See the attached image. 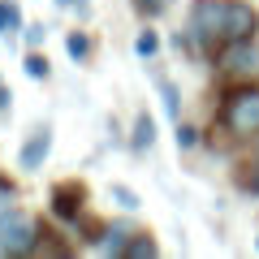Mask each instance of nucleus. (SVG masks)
<instances>
[{"instance_id":"nucleus-22","label":"nucleus","mask_w":259,"mask_h":259,"mask_svg":"<svg viewBox=\"0 0 259 259\" xmlns=\"http://www.w3.org/2000/svg\"><path fill=\"white\" fill-rule=\"evenodd\" d=\"M255 246H259V238H255Z\"/></svg>"},{"instance_id":"nucleus-20","label":"nucleus","mask_w":259,"mask_h":259,"mask_svg":"<svg viewBox=\"0 0 259 259\" xmlns=\"http://www.w3.org/2000/svg\"><path fill=\"white\" fill-rule=\"evenodd\" d=\"M250 194H259V139H255V160H250V182H246Z\"/></svg>"},{"instance_id":"nucleus-9","label":"nucleus","mask_w":259,"mask_h":259,"mask_svg":"<svg viewBox=\"0 0 259 259\" xmlns=\"http://www.w3.org/2000/svg\"><path fill=\"white\" fill-rule=\"evenodd\" d=\"M156 87H160V104H164L168 121L177 125V121H182V91H177V82H173V78H160Z\"/></svg>"},{"instance_id":"nucleus-19","label":"nucleus","mask_w":259,"mask_h":259,"mask_svg":"<svg viewBox=\"0 0 259 259\" xmlns=\"http://www.w3.org/2000/svg\"><path fill=\"white\" fill-rule=\"evenodd\" d=\"M52 5H61V9H74L82 22H91V13H95V5H91V0H52Z\"/></svg>"},{"instance_id":"nucleus-4","label":"nucleus","mask_w":259,"mask_h":259,"mask_svg":"<svg viewBox=\"0 0 259 259\" xmlns=\"http://www.w3.org/2000/svg\"><path fill=\"white\" fill-rule=\"evenodd\" d=\"M87 199H91V194H87V186L78 182V177H65V182H56L52 190H48V207H52V216L61 225H74L78 216L87 212Z\"/></svg>"},{"instance_id":"nucleus-8","label":"nucleus","mask_w":259,"mask_h":259,"mask_svg":"<svg viewBox=\"0 0 259 259\" xmlns=\"http://www.w3.org/2000/svg\"><path fill=\"white\" fill-rule=\"evenodd\" d=\"M156 147V117H151L147 108L139 112V117H134V125H130V151H151Z\"/></svg>"},{"instance_id":"nucleus-17","label":"nucleus","mask_w":259,"mask_h":259,"mask_svg":"<svg viewBox=\"0 0 259 259\" xmlns=\"http://www.w3.org/2000/svg\"><path fill=\"white\" fill-rule=\"evenodd\" d=\"M130 5H134V13H139V18H160V13L168 9V5H173V0H130Z\"/></svg>"},{"instance_id":"nucleus-5","label":"nucleus","mask_w":259,"mask_h":259,"mask_svg":"<svg viewBox=\"0 0 259 259\" xmlns=\"http://www.w3.org/2000/svg\"><path fill=\"white\" fill-rule=\"evenodd\" d=\"M52 143H56V130L48 125V121H39V125L26 134L22 151H18V168L22 173H39V168L48 164V156H52Z\"/></svg>"},{"instance_id":"nucleus-10","label":"nucleus","mask_w":259,"mask_h":259,"mask_svg":"<svg viewBox=\"0 0 259 259\" xmlns=\"http://www.w3.org/2000/svg\"><path fill=\"white\" fill-rule=\"evenodd\" d=\"M22 69H26V78H35V82H48V78H52V65H48V56L39 52V48H26Z\"/></svg>"},{"instance_id":"nucleus-3","label":"nucleus","mask_w":259,"mask_h":259,"mask_svg":"<svg viewBox=\"0 0 259 259\" xmlns=\"http://www.w3.org/2000/svg\"><path fill=\"white\" fill-rule=\"evenodd\" d=\"M216 69L229 82H255L259 78V39H229L216 48Z\"/></svg>"},{"instance_id":"nucleus-11","label":"nucleus","mask_w":259,"mask_h":259,"mask_svg":"<svg viewBox=\"0 0 259 259\" xmlns=\"http://www.w3.org/2000/svg\"><path fill=\"white\" fill-rule=\"evenodd\" d=\"M134 56H139V61H156V56H160V30H147V26H143L139 30V35H134Z\"/></svg>"},{"instance_id":"nucleus-12","label":"nucleus","mask_w":259,"mask_h":259,"mask_svg":"<svg viewBox=\"0 0 259 259\" xmlns=\"http://www.w3.org/2000/svg\"><path fill=\"white\" fill-rule=\"evenodd\" d=\"M160 255V246H156V238H151V233H134V238H130V246H125V255L121 259H156Z\"/></svg>"},{"instance_id":"nucleus-7","label":"nucleus","mask_w":259,"mask_h":259,"mask_svg":"<svg viewBox=\"0 0 259 259\" xmlns=\"http://www.w3.org/2000/svg\"><path fill=\"white\" fill-rule=\"evenodd\" d=\"M134 233H139V229H134L130 221H112V225H104V229H100V238H95L91 246L100 250V255H117V259H121Z\"/></svg>"},{"instance_id":"nucleus-14","label":"nucleus","mask_w":259,"mask_h":259,"mask_svg":"<svg viewBox=\"0 0 259 259\" xmlns=\"http://www.w3.org/2000/svg\"><path fill=\"white\" fill-rule=\"evenodd\" d=\"M91 35H87V30H69V35H65V52H69V61H78L82 65L87 56H91Z\"/></svg>"},{"instance_id":"nucleus-13","label":"nucleus","mask_w":259,"mask_h":259,"mask_svg":"<svg viewBox=\"0 0 259 259\" xmlns=\"http://www.w3.org/2000/svg\"><path fill=\"white\" fill-rule=\"evenodd\" d=\"M22 26H26V22H22L18 0H0V39H5V35H18Z\"/></svg>"},{"instance_id":"nucleus-2","label":"nucleus","mask_w":259,"mask_h":259,"mask_svg":"<svg viewBox=\"0 0 259 259\" xmlns=\"http://www.w3.org/2000/svg\"><path fill=\"white\" fill-rule=\"evenodd\" d=\"M39 238H44V225H39V216L22 212V207H13V212L0 216V259L35 255V250H39Z\"/></svg>"},{"instance_id":"nucleus-16","label":"nucleus","mask_w":259,"mask_h":259,"mask_svg":"<svg viewBox=\"0 0 259 259\" xmlns=\"http://www.w3.org/2000/svg\"><path fill=\"white\" fill-rule=\"evenodd\" d=\"M173 139H177V151H194V147H199V130L186 125V121H177V125H173Z\"/></svg>"},{"instance_id":"nucleus-21","label":"nucleus","mask_w":259,"mask_h":259,"mask_svg":"<svg viewBox=\"0 0 259 259\" xmlns=\"http://www.w3.org/2000/svg\"><path fill=\"white\" fill-rule=\"evenodd\" d=\"M9 108H13V91L0 82V117H9Z\"/></svg>"},{"instance_id":"nucleus-1","label":"nucleus","mask_w":259,"mask_h":259,"mask_svg":"<svg viewBox=\"0 0 259 259\" xmlns=\"http://www.w3.org/2000/svg\"><path fill=\"white\" fill-rule=\"evenodd\" d=\"M221 130L233 143H255L259 139V87L250 82H233L221 100V112H216Z\"/></svg>"},{"instance_id":"nucleus-18","label":"nucleus","mask_w":259,"mask_h":259,"mask_svg":"<svg viewBox=\"0 0 259 259\" xmlns=\"http://www.w3.org/2000/svg\"><path fill=\"white\" fill-rule=\"evenodd\" d=\"M22 39H26V48H39L48 39V26L44 22H26V26H22Z\"/></svg>"},{"instance_id":"nucleus-6","label":"nucleus","mask_w":259,"mask_h":259,"mask_svg":"<svg viewBox=\"0 0 259 259\" xmlns=\"http://www.w3.org/2000/svg\"><path fill=\"white\" fill-rule=\"evenodd\" d=\"M259 35V9L250 0H229L225 9V44L229 39H255Z\"/></svg>"},{"instance_id":"nucleus-15","label":"nucleus","mask_w":259,"mask_h":259,"mask_svg":"<svg viewBox=\"0 0 259 259\" xmlns=\"http://www.w3.org/2000/svg\"><path fill=\"white\" fill-rule=\"evenodd\" d=\"M112 203H117V207H121V212H125V216H134V212H139V207H143V199H139V194H134V190H130V186L112 182Z\"/></svg>"}]
</instances>
